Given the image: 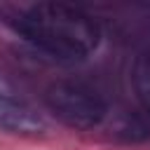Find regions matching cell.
<instances>
[{
	"instance_id": "4",
	"label": "cell",
	"mask_w": 150,
	"mask_h": 150,
	"mask_svg": "<svg viewBox=\"0 0 150 150\" xmlns=\"http://www.w3.org/2000/svg\"><path fill=\"white\" fill-rule=\"evenodd\" d=\"M131 80H134V89H136L141 103L150 112V49H145L136 56L134 68H131Z\"/></svg>"
},
{
	"instance_id": "3",
	"label": "cell",
	"mask_w": 150,
	"mask_h": 150,
	"mask_svg": "<svg viewBox=\"0 0 150 150\" xmlns=\"http://www.w3.org/2000/svg\"><path fill=\"white\" fill-rule=\"evenodd\" d=\"M0 131L7 134H40L45 131L42 115L26 101L0 91Z\"/></svg>"
},
{
	"instance_id": "1",
	"label": "cell",
	"mask_w": 150,
	"mask_h": 150,
	"mask_svg": "<svg viewBox=\"0 0 150 150\" xmlns=\"http://www.w3.org/2000/svg\"><path fill=\"white\" fill-rule=\"evenodd\" d=\"M38 52L59 61H82L101 42L98 23L80 7L63 2H38L5 19Z\"/></svg>"
},
{
	"instance_id": "2",
	"label": "cell",
	"mask_w": 150,
	"mask_h": 150,
	"mask_svg": "<svg viewBox=\"0 0 150 150\" xmlns=\"http://www.w3.org/2000/svg\"><path fill=\"white\" fill-rule=\"evenodd\" d=\"M45 103L56 120L73 129H94L108 115L105 98L94 87L77 80L54 82L45 94Z\"/></svg>"
}]
</instances>
